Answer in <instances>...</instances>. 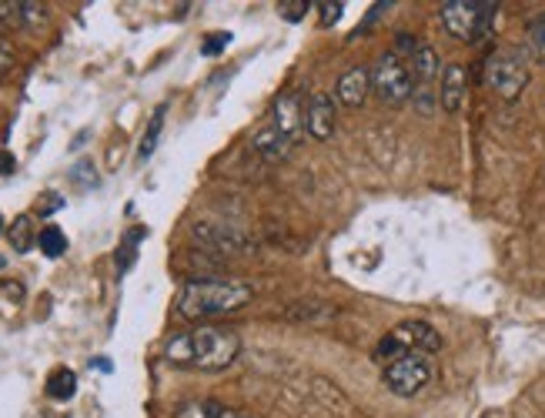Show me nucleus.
<instances>
[{
	"label": "nucleus",
	"instance_id": "f257e3e1",
	"mask_svg": "<svg viewBox=\"0 0 545 418\" xmlns=\"http://www.w3.org/2000/svg\"><path fill=\"white\" fill-rule=\"evenodd\" d=\"M241 355V335L228 325H198L191 332H178L164 345V358L178 368H198V372H221L235 365Z\"/></svg>",
	"mask_w": 545,
	"mask_h": 418
},
{
	"label": "nucleus",
	"instance_id": "f03ea898",
	"mask_svg": "<svg viewBox=\"0 0 545 418\" xmlns=\"http://www.w3.org/2000/svg\"><path fill=\"white\" fill-rule=\"evenodd\" d=\"M255 288L238 278H188L178 291V315L188 322H208V318L235 315L251 305Z\"/></svg>",
	"mask_w": 545,
	"mask_h": 418
},
{
	"label": "nucleus",
	"instance_id": "7ed1b4c3",
	"mask_svg": "<svg viewBox=\"0 0 545 418\" xmlns=\"http://www.w3.org/2000/svg\"><path fill=\"white\" fill-rule=\"evenodd\" d=\"M442 24L455 41H482L485 34L492 31V17H495V4H479V0H449L442 4Z\"/></svg>",
	"mask_w": 545,
	"mask_h": 418
},
{
	"label": "nucleus",
	"instance_id": "20e7f679",
	"mask_svg": "<svg viewBox=\"0 0 545 418\" xmlns=\"http://www.w3.org/2000/svg\"><path fill=\"white\" fill-rule=\"evenodd\" d=\"M372 91L378 94L382 104H405L412 101L415 94V77H412V67L405 64V57H398L395 51L382 54L372 67Z\"/></svg>",
	"mask_w": 545,
	"mask_h": 418
},
{
	"label": "nucleus",
	"instance_id": "39448f33",
	"mask_svg": "<svg viewBox=\"0 0 545 418\" xmlns=\"http://www.w3.org/2000/svg\"><path fill=\"white\" fill-rule=\"evenodd\" d=\"M439 348H442V335L428 322H402L382 338V345H378L375 355L385 358V362H395L398 355H408V352L432 355V352H439Z\"/></svg>",
	"mask_w": 545,
	"mask_h": 418
},
{
	"label": "nucleus",
	"instance_id": "423d86ee",
	"mask_svg": "<svg viewBox=\"0 0 545 418\" xmlns=\"http://www.w3.org/2000/svg\"><path fill=\"white\" fill-rule=\"evenodd\" d=\"M485 84L502 101H515L525 91V84H529V67H525V61L515 51H495L485 61Z\"/></svg>",
	"mask_w": 545,
	"mask_h": 418
},
{
	"label": "nucleus",
	"instance_id": "0eeeda50",
	"mask_svg": "<svg viewBox=\"0 0 545 418\" xmlns=\"http://www.w3.org/2000/svg\"><path fill=\"white\" fill-rule=\"evenodd\" d=\"M432 382V362L428 355H398L395 362L385 365V385L388 392L402 395V398H412L418 392H425V385Z\"/></svg>",
	"mask_w": 545,
	"mask_h": 418
},
{
	"label": "nucleus",
	"instance_id": "6e6552de",
	"mask_svg": "<svg viewBox=\"0 0 545 418\" xmlns=\"http://www.w3.org/2000/svg\"><path fill=\"white\" fill-rule=\"evenodd\" d=\"M191 238L208 251H214V255H251V251H255V241L241 228H231V225L201 221V225H191Z\"/></svg>",
	"mask_w": 545,
	"mask_h": 418
},
{
	"label": "nucleus",
	"instance_id": "1a4fd4ad",
	"mask_svg": "<svg viewBox=\"0 0 545 418\" xmlns=\"http://www.w3.org/2000/svg\"><path fill=\"white\" fill-rule=\"evenodd\" d=\"M335 101L332 94H311L308 108H305V131L315 141H328L335 134Z\"/></svg>",
	"mask_w": 545,
	"mask_h": 418
},
{
	"label": "nucleus",
	"instance_id": "9d476101",
	"mask_svg": "<svg viewBox=\"0 0 545 418\" xmlns=\"http://www.w3.org/2000/svg\"><path fill=\"white\" fill-rule=\"evenodd\" d=\"M465 91H469V71L462 64H445L442 67V84H439V104L445 114H459L465 104Z\"/></svg>",
	"mask_w": 545,
	"mask_h": 418
},
{
	"label": "nucleus",
	"instance_id": "9b49d317",
	"mask_svg": "<svg viewBox=\"0 0 545 418\" xmlns=\"http://www.w3.org/2000/svg\"><path fill=\"white\" fill-rule=\"evenodd\" d=\"M268 124L281 134V138H288L295 144L301 124H305V111H301V104H298V94H281L275 101V108H271Z\"/></svg>",
	"mask_w": 545,
	"mask_h": 418
},
{
	"label": "nucleus",
	"instance_id": "f8f14e48",
	"mask_svg": "<svg viewBox=\"0 0 545 418\" xmlns=\"http://www.w3.org/2000/svg\"><path fill=\"white\" fill-rule=\"evenodd\" d=\"M368 94H372V71H368V67H352V71H345L338 77L335 97L345 104V108H362L368 101Z\"/></svg>",
	"mask_w": 545,
	"mask_h": 418
},
{
	"label": "nucleus",
	"instance_id": "ddd939ff",
	"mask_svg": "<svg viewBox=\"0 0 545 418\" xmlns=\"http://www.w3.org/2000/svg\"><path fill=\"white\" fill-rule=\"evenodd\" d=\"M408 67H412L415 87H432L435 77H442L439 51H435V47H425V44H418V51L408 57Z\"/></svg>",
	"mask_w": 545,
	"mask_h": 418
},
{
	"label": "nucleus",
	"instance_id": "4468645a",
	"mask_svg": "<svg viewBox=\"0 0 545 418\" xmlns=\"http://www.w3.org/2000/svg\"><path fill=\"white\" fill-rule=\"evenodd\" d=\"M174 418H238L235 408L214 402V398H191L174 408Z\"/></svg>",
	"mask_w": 545,
	"mask_h": 418
},
{
	"label": "nucleus",
	"instance_id": "2eb2a0df",
	"mask_svg": "<svg viewBox=\"0 0 545 418\" xmlns=\"http://www.w3.org/2000/svg\"><path fill=\"white\" fill-rule=\"evenodd\" d=\"M251 144H255V151L265 161H281L291 148H295V144H291L288 138H281V134L271 128V124H265V128L255 134V141H251Z\"/></svg>",
	"mask_w": 545,
	"mask_h": 418
},
{
	"label": "nucleus",
	"instance_id": "dca6fc26",
	"mask_svg": "<svg viewBox=\"0 0 545 418\" xmlns=\"http://www.w3.org/2000/svg\"><path fill=\"white\" fill-rule=\"evenodd\" d=\"M37 235H41V231H34L31 215L14 218V225L7 228V238H11V248L17 251V255H27V251L37 245Z\"/></svg>",
	"mask_w": 545,
	"mask_h": 418
},
{
	"label": "nucleus",
	"instance_id": "f3484780",
	"mask_svg": "<svg viewBox=\"0 0 545 418\" xmlns=\"http://www.w3.org/2000/svg\"><path fill=\"white\" fill-rule=\"evenodd\" d=\"M77 392V375L71 368H54L51 375H47V395L54 398V402H67V398H74Z\"/></svg>",
	"mask_w": 545,
	"mask_h": 418
},
{
	"label": "nucleus",
	"instance_id": "a211bd4d",
	"mask_svg": "<svg viewBox=\"0 0 545 418\" xmlns=\"http://www.w3.org/2000/svg\"><path fill=\"white\" fill-rule=\"evenodd\" d=\"M164 114H168V108H161L151 114V124L144 128V138H141V148H138V161H148L154 148H158V138H161V131H164Z\"/></svg>",
	"mask_w": 545,
	"mask_h": 418
},
{
	"label": "nucleus",
	"instance_id": "6ab92c4d",
	"mask_svg": "<svg viewBox=\"0 0 545 418\" xmlns=\"http://www.w3.org/2000/svg\"><path fill=\"white\" fill-rule=\"evenodd\" d=\"M37 248H41L47 258H61L67 251V235L57 225H47L41 228V235H37Z\"/></svg>",
	"mask_w": 545,
	"mask_h": 418
},
{
	"label": "nucleus",
	"instance_id": "aec40b11",
	"mask_svg": "<svg viewBox=\"0 0 545 418\" xmlns=\"http://www.w3.org/2000/svg\"><path fill=\"white\" fill-rule=\"evenodd\" d=\"M21 24L24 31H37V27L47 24V7L34 4V0H21Z\"/></svg>",
	"mask_w": 545,
	"mask_h": 418
},
{
	"label": "nucleus",
	"instance_id": "412c9836",
	"mask_svg": "<svg viewBox=\"0 0 545 418\" xmlns=\"http://www.w3.org/2000/svg\"><path fill=\"white\" fill-rule=\"evenodd\" d=\"M141 238H144V231L134 228L131 235L121 241V248H118V271H128L134 265V258H138V241Z\"/></svg>",
	"mask_w": 545,
	"mask_h": 418
},
{
	"label": "nucleus",
	"instance_id": "4be33fe9",
	"mask_svg": "<svg viewBox=\"0 0 545 418\" xmlns=\"http://www.w3.org/2000/svg\"><path fill=\"white\" fill-rule=\"evenodd\" d=\"M24 295H27V291H24V285H21V281H0V308H21V301H24Z\"/></svg>",
	"mask_w": 545,
	"mask_h": 418
},
{
	"label": "nucleus",
	"instance_id": "5701e85b",
	"mask_svg": "<svg viewBox=\"0 0 545 418\" xmlns=\"http://www.w3.org/2000/svg\"><path fill=\"white\" fill-rule=\"evenodd\" d=\"M71 181L77 184V188H94V184H97L94 161H77L71 168Z\"/></svg>",
	"mask_w": 545,
	"mask_h": 418
},
{
	"label": "nucleus",
	"instance_id": "b1692460",
	"mask_svg": "<svg viewBox=\"0 0 545 418\" xmlns=\"http://www.w3.org/2000/svg\"><path fill=\"white\" fill-rule=\"evenodd\" d=\"M435 97H439V91H432V87H415L412 101H415V108L422 111V114H432V108H435Z\"/></svg>",
	"mask_w": 545,
	"mask_h": 418
},
{
	"label": "nucleus",
	"instance_id": "393cba45",
	"mask_svg": "<svg viewBox=\"0 0 545 418\" xmlns=\"http://www.w3.org/2000/svg\"><path fill=\"white\" fill-rule=\"evenodd\" d=\"M228 44H231V34H228V31H218V34H211L208 41L201 44V54L214 57V54H221V51H225Z\"/></svg>",
	"mask_w": 545,
	"mask_h": 418
},
{
	"label": "nucleus",
	"instance_id": "a878e982",
	"mask_svg": "<svg viewBox=\"0 0 545 418\" xmlns=\"http://www.w3.org/2000/svg\"><path fill=\"white\" fill-rule=\"evenodd\" d=\"M61 208H64V198L57 191H47V194H41V201H37V215H44V218Z\"/></svg>",
	"mask_w": 545,
	"mask_h": 418
},
{
	"label": "nucleus",
	"instance_id": "bb28decb",
	"mask_svg": "<svg viewBox=\"0 0 545 418\" xmlns=\"http://www.w3.org/2000/svg\"><path fill=\"white\" fill-rule=\"evenodd\" d=\"M305 11H311V4H305V0H291V4H281V17H285V21H301Z\"/></svg>",
	"mask_w": 545,
	"mask_h": 418
},
{
	"label": "nucleus",
	"instance_id": "cd10ccee",
	"mask_svg": "<svg viewBox=\"0 0 545 418\" xmlns=\"http://www.w3.org/2000/svg\"><path fill=\"white\" fill-rule=\"evenodd\" d=\"M318 11H321V24L332 27V24L338 21V17H342L345 7H342V4H332V0H328V4H318Z\"/></svg>",
	"mask_w": 545,
	"mask_h": 418
},
{
	"label": "nucleus",
	"instance_id": "c85d7f7f",
	"mask_svg": "<svg viewBox=\"0 0 545 418\" xmlns=\"http://www.w3.org/2000/svg\"><path fill=\"white\" fill-rule=\"evenodd\" d=\"M532 47H535V54L545 61V17H539V21L532 24Z\"/></svg>",
	"mask_w": 545,
	"mask_h": 418
},
{
	"label": "nucleus",
	"instance_id": "c756f323",
	"mask_svg": "<svg viewBox=\"0 0 545 418\" xmlns=\"http://www.w3.org/2000/svg\"><path fill=\"white\" fill-rule=\"evenodd\" d=\"M14 67V51L7 41H0V74H7Z\"/></svg>",
	"mask_w": 545,
	"mask_h": 418
},
{
	"label": "nucleus",
	"instance_id": "7c9ffc66",
	"mask_svg": "<svg viewBox=\"0 0 545 418\" xmlns=\"http://www.w3.org/2000/svg\"><path fill=\"white\" fill-rule=\"evenodd\" d=\"M17 171V158L11 151H0V174H14Z\"/></svg>",
	"mask_w": 545,
	"mask_h": 418
},
{
	"label": "nucleus",
	"instance_id": "2f4dec72",
	"mask_svg": "<svg viewBox=\"0 0 545 418\" xmlns=\"http://www.w3.org/2000/svg\"><path fill=\"white\" fill-rule=\"evenodd\" d=\"M4 268H7V258H4V255H0V271H4Z\"/></svg>",
	"mask_w": 545,
	"mask_h": 418
},
{
	"label": "nucleus",
	"instance_id": "473e14b6",
	"mask_svg": "<svg viewBox=\"0 0 545 418\" xmlns=\"http://www.w3.org/2000/svg\"><path fill=\"white\" fill-rule=\"evenodd\" d=\"M0 235H4V218H0Z\"/></svg>",
	"mask_w": 545,
	"mask_h": 418
},
{
	"label": "nucleus",
	"instance_id": "72a5a7b5",
	"mask_svg": "<svg viewBox=\"0 0 545 418\" xmlns=\"http://www.w3.org/2000/svg\"><path fill=\"white\" fill-rule=\"evenodd\" d=\"M238 418H241V415H238Z\"/></svg>",
	"mask_w": 545,
	"mask_h": 418
}]
</instances>
